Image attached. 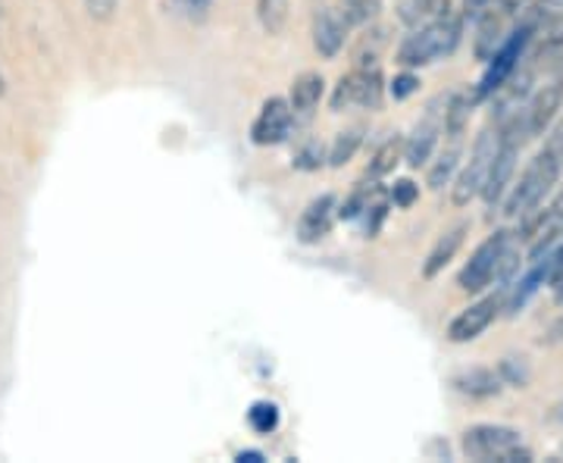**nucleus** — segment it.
Listing matches in <instances>:
<instances>
[{"label":"nucleus","instance_id":"c756f323","mask_svg":"<svg viewBox=\"0 0 563 463\" xmlns=\"http://www.w3.org/2000/svg\"><path fill=\"white\" fill-rule=\"evenodd\" d=\"M492 10H507V13H510L507 0H463V16H466V20H483L485 13H492ZM510 16H514V13H510Z\"/></svg>","mask_w":563,"mask_h":463},{"label":"nucleus","instance_id":"412c9836","mask_svg":"<svg viewBox=\"0 0 563 463\" xmlns=\"http://www.w3.org/2000/svg\"><path fill=\"white\" fill-rule=\"evenodd\" d=\"M435 16H442V0H398V20L407 29H420Z\"/></svg>","mask_w":563,"mask_h":463},{"label":"nucleus","instance_id":"9d476101","mask_svg":"<svg viewBox=\"0 0 563 463\" xmlns=\"http://www.w3.org/2000/svg\"><path fill=\"white\" fill-rule=\"evenodd\" d=\"M291 122H295V113H291V103L285 98H269L263 101L257 120L251 125V142L261 144V147H269V144H282L291 132Z\"/></svg>","mask_w":563,"mask_h":463},{"label":"nucleus","instance_id":"39448f33","mask_svg":"<svg viewBox=\"0 0 563 463\" xmlns=\"http://www.w3.org/2000/svg\"><path fill=\"white\" fill-rule=\"evenodd\" d=\"M498 132L492 129H483L473 142V151H470V161L463 163L457 169V176L451 181V203L454 207H470V201L483 198L485 181H488V173H492V163L498 157Z\"/></svg>","mask_w":563,"mask_h":463},{"label":"nucleus","instance_id":"473e14b6","mask_svg":"<svg viewBox=\"0 0 563 463\" xmlns=\"http://www.w3.org/2000/svg\"><path fill=\"white\" fill-rule=\"evenodd\" d=\"M563 279V239L561 244L554 247V254H551V279H548V285L561 283Z\"/></svg>","mask_w":563,"mask_h":463},{"label":"nucleus","instance_id":"72a5a7b5","mask_svg":"<svg viewBox=\"0 0 563 463\" xmlns=\"http://www.w3.org/2000/svg\"><path fill=\"white\" fill-rule=\"evenodd\" d=\"M179 3L185 7V10H188V13H195V16H203V13L210 10V3H213V0H179Z\"/></svg>","mask_w":563,"mask_h":463},{"label":"nucleus","instance_id":"f03ea898","mask_svg":"<svg viewBox=\"0 0 563 463\" xmlns=\"http://www.w3.org/2000/svg\"><path fill=\"white\" fill-rule=\"evenodd\" d=\"M517 269H520V251L514 247V235L507 229H498L463 263L457 285L466 295H483L485 288H492L495 283H510Z\"/></svg>","mask_w":563,"mask_h":463},{"label":"nucleus","instance_id":"6ab92c4d","mask_svg":"<svg viewBox=\"0 0 563 463\" xmlns=\"http://www.w3.org/2000/svg\"><path fill=\"white\" fill-rule=\"evenodd\" d=\"M254 10H257V22L266 35H282L288 25V16H291V0H257Z\"/></svg>","mask_w":563,"mask_h":463},{"label":"nucleus","instance_id":"7c9ffc66","mask_svg":"<svg viewBox=\"0 0 563 463\" xmlns=\"http://www.w3.org/2000/svg\"><path fill=\"white\" fill-rule=\"evenodd\" d=\"M391 98L395 101H404V98H410L413 91H420V76H413V69H407V73H401V76H395V81H391Z\"/></svg>","mask_w":563,"mask_h":463},{"label":"nucleus","instance_id":"1a4fd4ad","mask_svg":"<svg viewBox=\"0 0 563 463\" xmlns=\"http://www.w3.org/2000/svg\"><path fill=\"white\" fill-rule=\"evenodd\" d=\"M563 107V79H548L532 91V98L523 107L526 113V129H529V139H542L544 132L554 125L558 113Z\"/></svg>","mask_w":563,"mask_h":463},{"label":"nucleus","instance_id":"a211bd4d","mask_svg":"<svg viewBox=\"0 0 563 463\" xmlns=\"http://www.w3.org/2000/svg\"><path fill=\"white\" fill-rule=\"evenodd\" d=\"M461 142H451L444 147L442 154L435 157V163H429V173H426V181L432 191H442L444 185H451L457 169H461Z\"/></svg>","mask_w":563,"mask_h":463},{"label":"nucleus","instance_id":"393cba45","mask_svg":"<svg viewBox=\"0 0 563 463\" xmlns=\"http://www.w3.org/2000/svg\"><path fill=\"white\" fill-rule=\"evenodd\" d=\"M247 420L254 426V432L269 436V432H276V426H279V407L273 401H257L247 410Z\"/></svg>","mask_w":563,"mask_h":463},{"label":"nucleus","instance_id":"c85d7f7f","mask_svg":"<svg viewBox=\"0 0 563 463\" xmlns=\"http://www.w3.org/2000/svg\"><path fill=\"white\" fill-rule=\"evenodd\" d=\"M325 161H329V154L322 151V144L320 142H307L301 151H298V157H295V166L310 173V169H320Z\"/></svg>","mask_w":563,"mask_h":463},{"label":"nucleus","instance_id":"2f4dec72","mask_svg":"<svg viewBox=\"0 0 563 463\" xmlns=\"http://www.w3.org/2000/svg\"><path fill=\"white\" fill-rule=\"evenodd\" d=\"M85 7H88V13H91L95 20L107 22L113 16V10H117V0H85Z\"/></svg>","mask_w":563,"mask_h":463},{"label":"nucleus","instance_id":"f3484780","mask_svg":"<svg viewBox=\"0 0 563 463\" xmlns=\"http://www.w3.org/2000/svg\"><path fill=\"white\" fill-rule=\"evenodd\" d=\"M479 101L476 91H454L448 95L444 101V135L451 142H461L463 132H466V122H470V113H473V103Z\"/></svg>","mask_w":563,"mask_h":463},{"label":"nucleus","instance_id":"423d86ee","mask_svg":"<svg viewBox=\"0 0 563 463\" xmlns=\"http://www.w3.org/2000/svg\"><path fill=\"white\" fill-rule=\"evenodd\" d=\"M383 69L379 66H354L347 76L339 79L332 95V110L363 107V110H379L383 107Z\"/></svg>","mask_w":563,"mask_h":463},{"label":"nucleus","instance_id":"c9c22d12","mask_svg":"<svg viewBox=\"0 0 563 463\" xmlns=\"http://www.w3.org/2000/svg\"><path fill=\"white\" fill-rule=\"evenodd\" d=\"M532 0H507V7H510V13L517 16V13H526V7H529Z\"/></svg>","mask_w":563,"mask_h":463},{"label":"nucleus","instance_id":"4be33fe9","mask_svg":"<svg viewBox=\"0 0 563 463\" xmlns=\"http://www.w3.org/2000/svg\"><path fill=\"white\" fill-rule=\"evenodd\" d=\"M363 142L361 129H344L335 135V142L329 144V166H344V163L354 161L357 147Z\"/></svg>","mask_w":563,"mask_h":463},{"label":"nucleus","instance_id":"4468645a","mask_svg":"<svg viewBox=\"0 0 563 463\" xmlns=\"http://www.w3.org/2000/svg\"><path fill=\"white\" fill-rule=\"evenodd\" d=\"M466 232H470V225H466V222H457L454 229H448L444 235H439V242L432 244L429 257H426V263H422V279H435L444 266L457 257V251L463 247Z\"/></svg>","mask_w":563,"mask_h":463},{"label":"nucleus","instance_id":"58836bf2","mask_svg":"<svg viewBox=\"0 0 563 463\" xmlns=\"http://www.w3.org/2000/svg\"><path fill=\"white\" fill-rule=\"evenodd\" d=\"M554 420H558V423H563V398L554 404Z\"/></svg>","mask_w":563,"mask_h":463},{"label":"nucleus","instance_id":"5701e85b","mask_svg":"<svg viewBox=\"0 0 563 463\" xmlns=\"http://www.w3.org/2000/svg\"><path fill=\"white\" fill-rule=\"evenodd\" d=\"M385 47V29H373L366 32L354 51V66H379V54Z\"/></svg>","mask_w":563,"mask_h":463},{"label":"nucleus","instance_id":"f8f14e48","mask_svg":"<svg viewBox=\"0 0 563 463\" xmlns=\"http://www.w3.org/2000/svg\"><path fill=\"white\" fill-rule=\"evenodd\" d=\"M335 220H339V201H335V195H320L317 201L307 203V210H303L301 220H298V242H322L332 232Z\"/></svg>","mask_w":563,"mask_h":463},{"label":"nucleus","instance_id":"bb28decb","mask_svg":"<svg viewBox=\"0 0 563 463\" xmlns=\"http://www.w3.org/2000/svg\"><path fill=\"white\" fill-rule=\"evenodd\" d=\"M558 16H563V0H532V3L526 7L523 25H536V22H544V20H558Z\"/></svg>","mask_w":563,"mask_h":463},{"label":"nucleus","instance_id":"a878e982","mask_svg":"<svg viewBox=\"0 0 563 463\" xmlns=\"http://www.w3.org/2000/svg\"><path fill=\"white\" fill-rule=\"evenodd\" d=\"M383 0H344V20L351 25H366L379 16Z\"/></svg>","mask_w":563,"mask_h":463},{"label":"nucleus","instance_id":"f704fd0d","mask_svg":"<svg viewBox=\"0 0 563 463\" xmlns=\"http://www.w3.org/2000/svg\"><path fill=\"white\" fill-rule=\"evenodd\" d=\"M548 344H563V317L554 326H551V332H548V339H544Z\"/></svg>","mask_w":563,"mask_h":463},{"label":"nucleus","instance_id":"cd10ccee","mask_svg":"<svg viewBox=\"0 0 563 463\" xmlns=\"http://www.w3.org/2000/svg\"><path fill=\"white\" fill-rule=\"evenodd\" d=\"M391 203L395 207H401V210H407V207H413L417 203V198H420V185L413 179H401V181H395L391 185Z\"/></svg>","mask_w":563,"mask_h":463},{"label":"nucleus","instance_id":"aec40b11","mask_svg":"<svg viewBox=\"0 0 563 463\" xmlns=\"http://www.w3.org/2000/svg\"><path fill=\"white\" fill-rule=\"evenodd\" d=\"M404 161V139H388V142H383V147L373 154V161H369V166H366V179L369 181H379L385 179L398 163Z\"/></svg>","mask_w":563,"mask_h":463},{"label":"nucleus","instance_id":"9b49d317","mask_svg":"<svg viewBox=\"0 0 563 463\" xmlns=\"http://www.w3.org/2000/svg\"><path fill=\"white\" fill-rule=\"evenodd\" d=\"M347 25L342 13L335 7H322L313 13V25H310V35H313V47L322 60H335L344 51V41H347Z\"/></svg>","mask_w":563,"mask_h":463},{"label":"nucleus","instance_id":"7ed1b4c3","mask_svg":"<svg viewBox=\"0 0 563 463\" xmlns=\"http://www.w3.org/2000/svg\"><path fill=\"white\" fill-rule=\"evenodd\" d=\"M463 20H466L463 13L444 10L442 16L429 20L420 29H410V35L398 47V63L404 69H422L451 57L463 38Z\"/></svg>","mask_w":563,"mask_h":463},{"label":"nucleus","instance_id":"4c0bfd02","mask_svg":"<svg viewBox=\"0 0 563 463\" xmlns=\"http://www.w3.org/2000/svg\"><path fill=\"white\" fill-rule=\"evenodd\" d=\"M551 288H554V301L563 304V279H561V283H554V285H551Z\"/></svg>","mask_w":563,"mask_h":463},{"label":"nucleus","instance_id":"dca6fc26","mask_svg":"<svg viewBox=\"0 0 563 463\" xmlns=\"http://www.w3.org/2000/svg\"><path fill=\"white\" fill-rule=\"evenodd\" d=\"M504 385L507 383L501 379V373H495L488 366H473L461 376H454V388L470 398H495V395H501Z\"/></svg>","mask_w":563,"mask_h":463},{"label":"nucleus","instance_id":"20e7f679","mask_svg":"<svg viewBox=\"0 0 563 463\" xmlns=\"http://www.w3.org/2000/svg\"><path fill=\"white\" fill-rule=\"evenodd\" d=\"M463 454L479 463H532V451L523 444V432L514 426L479 423L463 432Z\"/></svg>","mask_w":563,"mask_h":463},{"label":"nucleus","instance_id":"f257e3e1","mask_svg":"<svg viewBox=\"0 0 563 463\" xmlns=\"http://www.w3.org/2000/svg\"><path fill=\"white\" fill-rule=\"evenodd\" d=\"M563 176V154L561 144L551 142L544 144L542 151L526 163V169L520 173V179L510 185L507 198H504V217L510 220H523L526 213H532L536 207H542L544 198L554 191V185Z\"/></svg>","mask_w":563,"mask_h":463},{"label":"nucleus","instance_id":"0eeeda50","mask_svg":"<svg viewBox=\"0 0 563 463\" xmlns=\"http://www.w3.org/2000/svg\"><path fill=\"white\" fill-rule=\"evenodd\" d=\"M444 101H448V98H444ZM444 101L429 103V107H426V117L413 125L410 139L404 142V161H407V166L420 169V166H426V163L432 161L435 144H439V135L444 132Z\"/></svg>","mask_w":563,"mask_h":463},{"label":"nucleus","instance_id":"e433bc0d","mask_svg":"<svg viewBox=\"0 0 563 463\" xmlns=\"http://www.w3.org/2000/svg\"><path fill=\"white\" fill-rule=\"evenodd\" d=\"M235 461H247V463H261L263 461V454H257V451H242V454H239V458H235Z\"/></svg>","mask_w":563,"mask_h":463},{"label":"nucleus","instance_id":"ea45409f","mask_svg":"<svg viewBox=\"0 0 563 463\" xmlns=\"http://www.w3.org/2000/svg\"><path fill=\"white\" fill-rule=\"evenodd\" d=\"M554 142L561 144V154H563V132H561V135H554Z\"/></svg>","mask_w":563,"mask_h":463},{"label":"nucleus","instance_id":"ddd939ff","mask_svg":"<svg viewBox=\"0 0 563 463\" xmlns=\"http://www.w3.org/2000/svg\"><path fill=\"white\" fill-rule=\"evenodd\" d=\"M507 10H492L485 13L483 20H476V41H473V51H476V60L492 63L498 57L504 44H507Z\"/></svg>","mask_w":563,"mask_h":463},{"label":"nucleus","instance_id":"b1692460","mask_svg":"<svg viewBox=\"0 0 563 463\" xmlns=\"http://www.w3.org/2000/svg\"><path fill=\"white\" fill-rule=\"evenodd\" d=\"M498 373H501V379L507 385H514V388H526L529 379H532V366L526 357H517V354H507L498 366Z\"/></svg>","mask_w":563,"mask_h":463},{"label":"nucleus","instance_id":"2eb2a0df","mask_svg":"<svg viewBox=\"0 0 563 463\" xmlns=\"http://www.w3.org/2000/svg\"><path fill=\"white\" fill-rule=\"evenodd\" d=\"M322 85H325V81H322L320 73H301L298 79L291 81L288 103H291L295 120H310V117H313V110H317L322 101V91H325Z\"/></svg>","mask_w":563,"mask_h":463},{"label":"nucleus","instance_id":"6e6552de","mask_svg":"<svg viewBox=\"0 0 563 463\" xmlns=\"http://www.w3.org/2000/svg\"><path fill=\"white\" fill-rule=\"evenodd\" d=\"M504 310V295H492L483 301L470 304L466 310H461L454 320L448 322V339L454 344L476 342L492 322L498 320V313Z\"/></svg>","mask_w":563,"mask_h":463}]
</instances>
